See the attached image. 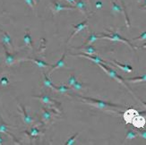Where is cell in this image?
Returning <instances> with one entry per match:
<instances>
[{"mask_svg": "<svg viewBox=\"0 0 146 145\" xmlns=\"http://www.w3.org/2000/svg\"><path fill=\"white\" fill-rule=\"evenodd\" d=\"M70 96L75 97L79 99L82 102H84L86 104H89L92 107H95L99 109H103V110H109V109H121L124 108V106L121 105H117L111 102H108V101H104V100L101 99H93V98H90V97H84V96H81L78 95V94H71Z\"/></svg>", "mask_w": 146, "mask_h": 145, "instance_id": "6da1fadb", "label": "cell"}, {"mask_svg": "<svg viewBox=\"0 0 146 145\" xmlns=\"http://www.w3.org/2000/svg\"><path fill=\"white\" fill-rule=\"evenodd\" d=\"M33 97L34 99H39L43 105H45L48 109L54 110L55 112L58 113V114L61 116L62 110H61V103L60 102L56 101V99L51 98L49 95H48V94H41V95H39V96L36 95V96H33Z\"/></svg>", "mask_w": 146, "mask_h": 145, "instance_id": "7a4b0ae2", "label": "cell"}, {"mask_svg": "<svg viewBox=\"0 0 146 145\" xmlns=\"http://www.w3.org/2000/svg\"><path fill=\"white\" fill-rule=\"evenodd\" d=\"M100 39H108V40H110L111 41L123 42V43L126 44L127 46H129L132 49H135V50L140 48V47H135V46H134L128 40L125 39V38H123L121 35L118 34L117 32H114V31H112V30H109V33H100Z\"/></svg>", "mask_w": 146, "mask_h": 145, "instance_id": "3957f363", "label": "cell"}, {"mask_svg": "<svg viewBox=\"0 0 146 145\" xmlns=\"http://www.w3.org/2000/svg\"><path fill=\"white\" fill-rule=\"evenodd\" d=\"M97 66H99L102 70L109 75V76L110 77V78H112V79H114V80H116L117 81H118L119 83H121L122 85H124L126 89H127L131 93H133L132 92V91L130 90V88L126 85V83H125V78H123V77H121L120 75L114 70V69H112V68H110V66H106L105 64H103V63H99V64H97Z\"/></svg>", "mask_w": 146, "mask_h": 145, "instance_id": "277c9868", "label": "cell"}, {"mask_svg": "<svg viewBox=\"0 0 146 145\" xmlns=\"http://www.w3.org/2000/svg\"><path fill=\"white\" fill-rule=\"evenodd\" d=\"M41 124L48 125L49 124H51L53 122V118L55 116H60L58 113L55 112L54 110L47 109L45 107H43L41 109Z\"/></svg>", "mask_w": 146, "mask_h": 145, "instance_id": "5b68a950", "label": "cell"}, {"mask_svg": "<svg viewBox=\"0 0 146 145\" xmlns=\"http://www.w3.org/2000/svg\"><path fill=\"white\" fill-rule=\"evenodd\" d=\"M18 109H19V113H21V115L23 117V121L25 124L31 125L35 123V119L33 117L28 115V113L26 112V109H25V107L19 102H18Z\"/></svg>", "mask_w": 146, "mask_h": 145, "instance_id": "8992f818", "label": "cell"}, {"mask_svg": "<svg viewBox=\"0 0 146 145\" xmlns=\"http://www.w3.org/2000/svg\"><path fill=\"white\" fill-rule=\"evenodd\" d=\"M70 56H80V58H84L87 59L92 60L94 64H99V63H103V64H107V62L105 60H103L102 58L99 56L98 55H89V54H85V53H80V54H72L69 53Z\"/></svg>", "mask_w": 146, "mask_h": 145, "instance_id": "52a82bcc", "label": "cell"}, {"mask_svg": "<svg viewBox=\"0 0 146 145\" xmlns=\"http://www.w3.org/2000/svg\"><path fill=\"white\" fill-rule=\"evenodd\" d=\"M76 8L74 6H70V5H62L61 3L58 2V1H55L52 3L51 5V10L53 15H55L56 14H58L60 11L63 10H75Z\"/></svg>", "mask_w": 146, "mask_h": 145, "instance_id": "ba28073f", "label": "cell"}, {"mask_svg": "<svg viewBox=\"0 0 146 145\" xmlns=\"http://www.w3.org/2000/svg\"><path fill=\"white\" fill-rule=\"evenodd\" d=\"M72 26H73V28H74V31L72 32V34L70 35V37L68 38L67 42H70L71 40L73 39V38H74L76 34L79 33L80 31H82L84 29L87 28V26H88V20H85V21L82 22V23H77V24H73Z\"/></svg>", "mask_w": 146, "mask_h": 145, "instance_id": "9c48e42d", "label": "cell"}, {"mask_svg": "<svg viewBox=\"0 0 146 145\" xmlns=\"http://www.w3.org/2000/svg\"><path fill=\"white\" fill-rule=\"evenodd\" d=\"M4 50H5V64L7 66H11L17 62L16 61V55L15 54H11L8 52V49L6 48V46L3 45Z\"/></svg>", "mask_w": 146, "mask_h": 145, "instance_id": "30bf717a", "label": "cell"}, {"mask_svg": "<svg viewBox=\"0 0 146 145\" xmlns=\"http://www.w3.org/2000/svg\"><path fill=\"white\" fill-rule=\"evenodd\" d=\"M23 133L26 135H28L31 139H34V138H37L40 135H44V132L38 127V125H34L29 131H24Z\"/></svg>", "mask_w": 146, "mask_h": 145, "instance_id": "8fae6325", "label": "cell"}, {"mask_svg": "<svg viewBox=\"0 0 146 145\" xmlns=\"http://www.w3.org/2000/svg\"><path fill=\"white\" fill-rule=\"evenodd\" d=\"M0 32L2 33V43L3 45L7 46L11 50H14V45H13V40L12 38L9 35V33H7L6 31L0 30Z\"/></svg>", "mask_w": 146, "mask_h": 145, "instance_id": "7c38bea8", "label": "cell"}, {"mask_svg": "<svg viewBox=\"0 0 146 145\" xmlns=\"http://www.w3.org/2000/svg\"><path fill=\"white\" fill-rule=\"evenodd\" d=\"M66 55V52H64V53H63V55H62V56L60 58V59L56 61V63L55 65H52V66L50 67L51 69L49 70V73H48L49 75H51V73H52L55 70H56V69H59V68H62V67L66 66V63H65Z\"/></svg>", "mask_w": 146, "mask_h": 145, "instance_id": "4fadbf2b", "label": "cell"}, {"mask_svg": "<svg viewBox=\"0 0 146 145\" xmlns=\"http://www.w3.org/2000/svg\"><path fill=\"white\" fill-rule=\"evenodd\" d=\"M10 125H7L6 124L2 119H0V133H2V134H7L9 136H11L13 138V140H14V142L17 144H20V142H19L17 140H16V138L14 137V135H13L12 134L9 133V129H10Z\"/></svg>", "mask_w": 146, "mask_h": 145, "instance_id": "5bb4252c", "label": "cell"}, {"mask_svg": "<svg viewBox=\"0 0 146 145\" xmlns=\"http://www.w3.org/2000/svg\"><path fill=\"white\" fill-rule=\"evenodd\" d=\"M21 61H30V62H33V64H35L36 66H38L39 67L41 68H48V67H51L52 64H48V63L45 62V61H42L40 59H36V58H25V59H22V60H19V62Z\"/></svg>", "mask_w": 146, "mask_h": 145, "instance_id": "9a60e30c", "label": "cell"}, {"mask_svg": "<svg viewBox=\"0 0 146 145\" xmlns=\"http://www.w3.org/2000/svg\"><path fill=\"white\" fill-rule=\"evenodd\" d=\"M23 46H28L31 50H33V40L30 34V29L26 28L23 36Z\"/></svg>", "mask_w": 146, "mask_h": 145, "instance_id": "2e32d148", "label": "cell"}, {"mask_svg": "<svg viewBox=\"0 0 146 145\" xmlns=\"http://www.w3.org/2000/svg\"><path fill=\"white\" fill-rule=\"evenodd\" d=\"M74 5V7L76 9L80 10L82 13V15H87V13H88V11H87V5L85 4L84 1H82V0H76Z\"/></svg>", "mask_w": 146, "mask_h": 145, "instance_id": "e0dca14e", "label": "cell"}, {"mask_svg": "<svg viewBox=\"0 0 146 145\" xmlns=\"http://www.w3.org/2000/svg\"><path fill=\"white\" fill-rule=\"evenodd\" d=\"M111 62L113 63L114 65H116L117 67H119L122 71H124L125 73H131V72H133V67L130 65H128V64H121V63L117 62V60H113Z\"/></svg>", "mask_w": 146, "mask_h": 145, "instance_id": "ac0fdd59", "label": "cell"}, {"mask_svg": "<svg viewBox=\"0 0 146 145\" xmlns=\"http://www.w3.org/2000/svg\"><path fill=\"white\" fill-rule=\"evenodd\" d=\"M77 49H81L84 51V53L85 54H89V55H95L97 54V50L95 48L92 44L91 45H87V46H84V47H79L77 48Z\"/></svg>", "mask_w": 146, "mask_h": 145, "instance_id": "d6986e66", "label": "cell"}, {"mask_svg": "<svg viewBox=\"0 0 146 145\" xmlns=\"http://www.w3.org/2000/svg\"><path fill=\"white\" fill-rule=\"evenodd\" d=\"M72 90V87L68 86L67 84H59V85H56V89L55 91L58 93H61V94H66L67 93L68 91H70Z\"/></svg>", "mask_w": 146, "mask_h": 145, "instance_id": "ffe728a7", "label": "cell"}, {"mask_svg": "<svg viewBox=\"0 0 146 145\" xmlns=\"http://www.w3.org/2000/svg\"><path fill=\"white\" fill-rule=\"evenodd\" d=\"M42 74H43V83H44V85H45L46 87H48V88H50V89H52V90H54L55 91V89H56V85H55L52 81H51V80L49 79V77L48 76V75L46 74V73H42Z\"/></svg>", "mask_w": 146, "mask_h": 145, "instance_id": "44dd1931", "label": "cell"}, {"mask_svg": "<svg viewBox=\"0 0 146 145\" xmlns=\"http://www.w3.org/2000/svg\"><path fill=\"white\" fill-rule=\"evenodd\" d=\"M98 39H100V35H97L95 33H91L90 35H89L88 39L85 40V42L82 44V45L81 47H84V46H87V45H91V44H92L93 42L96 41Z\"/></svg>", "mask_w": 146, "mask_h": 145, "instance_id": "7402d4cb", "label": "cell"}, {"mask_svg": "<svg viewBox=\"0 0 146 145\" xmlns=\"http://www.w3.org/2000/svg\"><path fill=\"white\" fill-rule=\"evenodd\" d=\"M125 81H128V83H143V81H146V73L141 76H137V77H132V78H125Z\"/></svg>", "mask_w": 146, "mask_h": 145, "instance_id": "603a6c76", "label": "cell"}, {"mask_svg": "<svg viewBox=\"0 0 146 145\" xmlns=\"http://www.w3.org/2000/svg\"><path fill=\"white\" fill-rule=\"evenodd\" d=\"M111 3H112V9L111 11L113 13H123L124 12V3L121 0V3H122V6H120L119 5H117L116 2H114L113 0H111Z\"/></svg>", "mask_w": 146, "mask_h": 145, "instance_id": "cb8c5ba5", "label": "cell"}, {"mask_svg": "<svg viewBox=\"0 0 146 145\" xmlns=\"http://www.w3.org/2000/svg\"><path fill=\"white\" fill-rule=\"evenodd\" d=\"M84 84L82 83L81 81L76 80L75 83L72 85V90H74V91H81V90L84 89Z\"/></svg>", "mask_w": 146, "mask_h": 145, "instance_id": "d4e9b609", "label": "cell"}, {"mask_svg": "<svg viewBox=\"0 0 146 145\" xmlns=\"http://www.w3.org/2000/svg\"><path fill=\"white\" fill-rule=\"evenodd\" d=\"M137 136H138V134L136 132L133 130H129L127 131V133L125 134V140H133V139H135V138H136Z\"/></svg>", "mask_w": 146, "mask_h": 145, "instance_id": "484cf974", "label": "cell"}, {"mask_svg": "<svg viewBox=\"0 0 146 145\" xmlns=\"http://www.w3.org/2000/svg\"><path fill=\"white\" fill-rule=\"evenodd\" d=\"M79 134H80V133H76V134H74L72 137L69 138V139L65 142V144H66V145H73V144H74V143L76 142V138L78 137Z\"/></svg>", "mask_w": 146, "mask_h": 145, "instance_id": "4316f807", "label": "cell"}, {"mask_svg": "<svg viewBox=\"0 0 146 145\" xmlns=\"http://www.w3.org/2000/svg\"><path fill=\"white\" fill-rule=\"evenodd\" d=\"M39 1H40V0H24V2L33 10L35 9V6H36V5L38 4V2H39Z\"/></svg>", "mask_w": 146, "mask_h": 145, "instance_id": "83f0119b", "label": "cell"}, {"mask_svg": "<svg viewBox=\"0 0 146 145\" xmlns=\"http://www.w3.org/2000/svg\"><path fill=\"white\" fill-rule=\"evenodd\" d=\"M9 83H10V81L6 76H2L1 78H0V85L1 86L5 87L9 84Z\"/></svg>", "mask_w": 146, "mask_h": 145, "instance_id": "f1b7e54d", "label": "cell"}, {"mask_svg": "<svg viewBox=\"0 0 146 145\" xmlns=\"http://www.w3.org/2000/svg\"><path fill=\"white\" fill-rule=\"evenodd\" d=\"M77 80V78L75 77V75L74 74V73H72L71 75H70V77H69V79H68V81H67V85L68 86H70V87H72V85L75 83V81Z\"/></svg>", "mask_w": 146, "mask_h": 145, "instance_id": "f546056e", "label": "cell"}, {"mask_svg": "<svg viewBox=\"0 0 146 145\" xmlns=\"http://www.w3.org/2000/svg\"><path fill=\"white\" fill-rule=\"evenodd\" d=\"M146 40V30L143 31V32H142L137 38L133 39V40Z\"/></svg>", "mask_w": 146, "mask_h": 145, "instance_id": "4dcf8cb0", "label": "cell"}, {"mask_svg": "<svg viewBox=\"0 0 146 145\" xmlns=\"http://www.w3.org/2000/svg\"><path fill=\"white\" fill-rule=\"evenodd\" d=\"M137 131V134L138 135H140L141 137L144 138V139H146V130H142V129H136Z\"/></svg>", "mask_w": 146, "mask_h": 145, "instance_id": "1f68e13d", "label": "cell"}, {"mask_svg": "<svg viewBox=\"0 0 146 145\" xmlns=\"http://www.w3.org/2000/svg\"><path fill=\"white\" fill-rule=\"evenodd\" d=\"M95 6H96L97 9H101V8H102V6H103V4H102V2L100 1V0H98V1L95 3Z\"/></svg>", "mask_w": 146, "mask_h": 145, "instance_id": "d6a6232c", "label": "cell"}, {"mask_svg": "<svg viewBox=\"0 0 146 145\" xmlns=\"http://www.w3.org/2000/svg\"><path fill=\"white\" fill-rule=\"evenodd\" d=\"M65 1H66L67 3H69L70 5H74V3H75L76 0H65Z\"/></svg>", "mask_w": 146, "mask_h": 145, "instance_id": "836d02e7", "label": "cell"}, {"mask_svg": "<svg viewBox=\"0 0 146 145\" xmlns=\"http://www.w3.org/2000/svg\"><path fill=\"white\" fill-rule=\"evenodd\" d=\"M4 144V140H3V138L1 137V135H0V145H2Z\"/></svg>", "mask_w": 146, "mask_h": 145, "instance_id": "e575fe53", "label": "cell"}, {"mask_svg": "<svg viewBox=\"0 0 146 145\" xmlns=\"http://www.w3.org/2000/svg\"><path fill=\"white\" fill-rule=\"evenodd\" d=\"M142 6H143V8H146V0H144V3Z\"/></svg>", "mask_w": 146, "mask_h": 145, "instance_id": "d590c367", "label": "cell"}, {"mask_svg": "<svg viewBox=\"0 0 146 145\" xmlns=\"http://www.w3.org/2000/svg\"><path fill=\"white\" fill-rule=\"evenodd\" d=\"M142 103H143V105H144V106L146 107V102H143V101H142Z\"/></svg>", "mask_w": 146, "mask_h": 145, "instance_id": "8d00e7d4", "label": "cell"}]
</instances>
